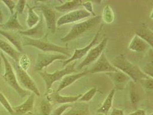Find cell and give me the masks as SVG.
Listing matches in <instances>:
<instances>
[{
    "label": "cell",
    "mask_w": 153,
    "mask_h": 115,
    "mask_svg": "<svg viewBox=\"0 0 153 115\" xmlns=\"http://www.w3.org/2000/svg\"><path fill=\"white\" fill-rule=\"evenodd\" d=\"M111 64L118 70L128 75L134 82H140L143 79L150 78L142 72L138 66L130 62L123 55L117 56L113 59Z\"/></svg>",
    "instance_id": "6da1fadb"
},
{
    "label": "cell",
    "mask_w": 153,
    "mask_h": 115,
    "mask_svg": "<svg viewBox=\"0 0 153 115\" xmlns=\"http://www.w3.org/2000/svg\"><path fill=\"white\" fill-rule=\"evenodd\" d=\"M101 20L100 16H96L87 20L75 24L67 35L61 39L62 42H67L76 39L84 33L97 27Z\"/></svg>",
    "instance_id": "7a4b0ae2"
},
{
    "label": "cell",
    "mask_w": 153,
    "mask_h": 115,
    "mask_svg": "<svg viewBox=\"0 0 153 115\" xmlns=\"http://www.w3.org/2000/svg\"><path fill=\"white\" fill-rule=\"evenodd\" d=\"M21 42L22 46H30L37 48L45 52H59L67 57H70L68 48L67 47L57 46L48 41L42 40L41 39H33L27 36H23Z\"/></svg>",
    "instance_id": "3957f363"
},
{
    "label": "cell",
    "mask_w": 153,
    "mask_h": 115,
    "mask_svg": "<svg viewBox=\"0 0 153 115\" xmlns=\"http://www.w3.org/2000/svg\"><path fill=\"white\" fill-rule=\"evenodd\" d=\"M1 57L5 64V74L3 75V78L7 84L11 86L21 98H24L30 94L31 93L30 91L24 89L19 85L14 73L13 66L3 53L1 54Z\"/></svg>",
    "instance_id": "277c9868"
},
{
    "label": "cell",
    "mask_w": 153,
    "mask_h": 115,
    "mask_svg": "<svg viewBox=\"0 0 153 115\" xmlns=\"http://www.w3.org/2000/svg\"><path fill=\"white\" fill-rule=\"evenodd\" d=\"M77 62H74L73 63H70L67 65L62 70H57L56 72L50 74L46 72H39V74L44 80L46 86V95L49 93V90L52 86V85L57 81L62 79L65 75L72 74L76 72L75 66Z\"/></svg>",
    "instance_id": "5b68a950"
},
{
    "label": "cell",
    "mask_w": 153,
    "mask_h": 115,
    "mask_svg": "<svg viewBox=\"0 0 153 115\" xmlns=\"http://www.w3.org/2000/svg\"><path fill=\"white\" fill-rule=\"evenodd\" d=\"M14 69L17 76L18 81L24 86L27 90L37 96H40V93L38 87L36 86L34 81L31 78L29 75L25 70L22 69L19 65L16 63H14Z\"/></svg>",
    "instance_id": "8992f818"
},
{
    "label": "cell",
    "mask_w": 153,
    "mask_h": 115,
    "mask_svg": "<svg viewBox=\"0 0 153 115\" xmlns=\"http://www.w3.org/2000/svg\"><path fill=\"white\" fill-rule=\"evenodd\" d=\"M92 14L85 9H77L69 12L60 17L56 21L57 27H60L64 24L73 23L75 22L87 19Z\"/></svg>",
    "instance_id": "52a82bcc"
},
{
    "label": "cell",
    "mask_w": 153,
    "mask_h": 115,
    "mask_svg": "<svg viewBox=\"0 0 153 115\" xmlns=\"http://www.w3.org/2000/svg\"><path fill=\"white\" fill-rule=\"evenodd\" d=\"M107 43V38L105 37L103 40L94 49H91L87 54V57L83 60L77 66V70H81L84 67L91 65L93 62L97 60L105 50Z\"/></svg>",
    "instance_id": "ba28073f"
},
{
    "label": "cell",
    "mask_w": 153,
    "mask_h": 115,
    "mask_svg": "<svg viewBox=\"0 0 153 115\" xmlns=\"http://www.w3.org/2000/svg\"><path fill=\"white\" fill-rule=\"evenodd\" d=\"M67 57H68L62 54H39L37 58L35 66V70L40 72L44 67H46L52 63L54 61L57 60L67 59Z\"/></svg>",
    "instance_id": "9c48e42d"
},
{
    "label": "cell",
    "mask_w": 153,
    "mask_h": 115,
    "mask_svg": "<svg viewBox=\"0 0 153 115\" xmlns=\"http://www.w3.org/2000/svg\"><path fill=\"white\" fill-rule=\"evenodd\" d=\"M118 70L112 65L111 62H110L105 52H103L96 62L92 65L90 69L88 70V72L95 74L103 72H115Z\"/></svg>",
    "instance_id": "30bf717a"
},
{
    "label": "cell",
    "mask_w": 153,
    "mask_h": 115,
    "mask_svg": "<svg viewBox=\"0 0 153 115\" xmlns=\"http://www.w3.org/2000/svg\"><path fill=\"white\" fill-rule=\"evenodd\" d=\"M102 25L100 27V28L97 31V33L96 34L94 38L93 39V40L91 42V43L88 45H87L86 47H84L83 49H76L75 52H74V54L72 55V56L70 58V59H66V60L64 61L63 62V67H64V66L70 64V63H71V62H72L74 60H79V59L82 58L86 54H87L88 52H89V51L90 50L91 48L95 45V44L97 42L99 36V34H100V30L102 29Z\"/></svg>",
    "instance_id": "8fae6325"
},
{
    "label": "cell",
    "mask_w": 153,
    "mask_h": 115,
    "mask_svg": "<svg viewBox=\"0 0 153 115\" xmlns=\"http://www.w3.org/2000/svg\"><path fill=\"white\" fill-rule=\"evenodd\" d=\"M41 9L47 28L51 32L54 34L56 32L57 27L56 13L55 11L51 7L45 5H41Z\"/></svg>",
    "instance_id": "7c38bea8"
},
{
    "label": "cell",
    "mask_w": 153,
    "mask_h": 115,
    "mask_svg": "<svg viewBox=\"0 0 153 115\" xmlns=\"http://www.w3.org/2000/svg\"><path fill=\"white\" fill-rule=\"evenodd\" d=\"M44 20L42 16H41L39 22L35 27L26 31H20L19 33L24 36L33 39H40L44 35Z\"/></svg>",
    "instance_id": "4fadbf2b"
},
{
    "label": "cell",
    "mask_w": 153,
    "mask_h": 115,
    "mask_svg": "<svg viewBox=\"0 0 153 115\" xmlns=\"http://www.w3.org/2000/svg\"><path fill=\"white\" fill-rule=\"evenodd\" d=\"M88 73H89L88 70L87 69H85L83 72L74 74H69L64 76L62 80V82L60 84V85L57 90H56V93H59L65 87L72 85L74 82H76L77 80L85 76Z\"/></svg>",
    "instance_id": "5bb4252c"
},
{
    "label": "cell",
    "mask_w": 153,
    "mask_h": 115,
    "mask_svg": "<svg viewBox=\"0 0 153 115\" xmlns=\"http://www.w3.org/2000/svg\"><path fill=\"white\" fill-rule=\"evenodd\" d=\"M149 47L150 46L148 43H146L139 36L135 35L129 43L128 49L129 50L132 51L133 52L140 53L145 52Z\"/></svg>",
    "instance_id": "9a60e30c"
},
{
    "label": "cell",
    "mask_w": 153,
    "mask_h": 115,
    "mask_svg": "<svg viewBox=\"0 0 153 115\" xmlns=\"http://www.w3.org/2000/svg\"><path fill=\"white\" fill-rule=\"evenodd\" d=\"M35 94L31 93L28 99L20 105L14 107V114L17 115H24L33 111L35 105Z\"/></svg>",
    "instance_id": "2e32d148"
},
{
    "label": "cell",
    "mask_w": 153,
    "mask_h": 115,
    "mask_svg": "<svg viewBox=\"0 0 153 115\" xmlns=\"http://www.w3.org/2000/svg\"><path fill=\"white\" fill-rule=\"evenodd\" d=\"M107 75L111 79L117 89H122V87L131 79L128 75L120 70L117 72H107Z\"/></svg>",
    "instance_id": "e0dca14e"
},
{
    "label": "cell",
    "mask_w": 153,
    "mask_h": 115,
    "mask_svg": "<svg viewBox=\"0 0 153 115\" xmlns=\"http://www.w3.org/2000/svg\"><path fill=\"white\" fill-rule=\"evenodd\" d=\"M0 34L6 37L14 46L19 52L22 51V46L21 39L17 34L12 31L0 30Z\"/></svg>",
    "instance_id": "ac0fdd59"
},
{
    "label": "cell",
    "mask_w": 153,
    "mask_h": 115,
    "mask_svg": "<svg viewBox=\"0 0 153 115\" xmlns=\"http://www.w3.org/2000/svg\"><path fill=\"white\" fill-rule=\"evenodd\" d=\"M135 35L148 43L152 48L153 44V32L145 24H143L135 32Z\"/></svg>",
    "instance_id": "d6986e66"
},
{
    "label": "cell",
    "mask_w": 153,
    "mask_h": 115,
    "mask_svg": "<svg viewBox=\"0 0 153 115\" xmlns=\"http://www.w3.org/2000/svg\"><path fill=\"white\" fill-rule=\"evenodd\" d=\"M0 49L12 58L15 62H19L20 59V52L14 49L9 43L2 39H0Z\"/></svg>",
    "instance_id": "ffe728a7"
},
{
    "label": "cell",
    "mask_w": 153,
    "mask_h": 115,
    "mask_svg": "<svg viewBox=\"0 0 153 115\" xmlns=\"http://www.w3.org/2000/svg\"><path fill=\"white\" fill-rule=\"evenodd\" d=\"M63 115H90V112L88 105L79 104L72 106L71 109Z\"/></svg>",
    "instance_id": "44dd1931"
},
{
    "label": "cell",
    "mask_w": 153,
    "mask_h": 115,
    "mask_svg": "<svg viewBox=\"0 0 153 115\" xmlns=\"http://www.w3.org/2000/svg\"><path fill=\"white\" fill-rule=\"evenodd\" d=\"M115 93V89H113L110 92V93L108 94L106 99H105L102 105L97 110V114H101L105 115L108 113L112 105V101H113Z\"/></svg>",
    "instance_id": "7402d4cb"
},
{
    "label": "cell",
    "mask_w": 153,
    "mask_h": 115,
    "mask_svg": "<svg viewBox=\"0 0 153 115\" xmlns=\"http://www.w3.org/2000/svg\"><path fill=\"white\" fill-rule=\"evenodd\" d=\"M17 14V12H15L14 14H12L9 20L3 25L2 27H4L5 29H17L19 30V31H22L24 29V27L21 25L20 22H19Z\"/></svg>",
    "instance_id": "603a6c76"
},
{
    "label": "cell",
    "mask_w": 153,
    "mask_h": 115,
    "mask_svg": "<svg viewBox=\"0 0 153 115\" xmlns=\"http://www.w3.org/2000/svg\"><path fill=\"white\" fill-rule=\"evenodd\" d=\"M82 3H83V1L81 0L69 1L65 2L60 6L55 7V9L56 10L60 12H71L72 9H75V7H77L79 6H82Z\"/></svg>",
    "instance_id": "cb8c5ba5"
},
{
    "label": "cell",
    "mask_w": 153,
    "mask_h": 115,
    "mask_svg": "<svg viewBox=\"0 0 153 115\" xmlns=\"http://www.w3.org/2000/svg\"><path fill=\"white\" fill-rule=\"evenodd\" d=\"M27 7H28V14L27 24L29 28H32L39 22L40 18L34 11V9L36 7H30L28 5H27Z\"/></svg>",
    "instance_id": "d4e9b609"
},
{
    "label": "cell",
    "mask_w": 153,
    "mask_h": 115,
    "mask_svg": "<svg viewBox=\"0 0 153 115\" xmlns=\"http://www.w3.org/2000/svg\"><path fill=\"white\" fill-rule=\"evenodd\" d=\"M82 94H78L75 96H63L58 94H55L53 95V99L57 102L59 104H68L75 102L81 97Z\"/></svg>",
    "instance_id": "484cf974"
},
{
    "label": "cell",
    "mask_w": 153,
    "mask_h": 115,
    "mask_svg": "<svg viewBox=\"0 0 153 115\" xmlns=\"http://www.w3.org/2000/svg\"><path fill=\"white\" fill-rule=\"evenodd\" d=\"M130 99L131 104L134 107H136L139 102L140 98L139 95L137 93L136 87L134 85V82L131 81L130 84Z\"/></svg>",
    "instance_id": "4316f807"
},
{
    "label": "cell",
    "mask_w": 153,
    "mask_h": 115,
    "mask_svg": "<svg viewBox=\"0 0 153 115\" xmlns=\"http://www.w3.org/2000/svg\"><path fill=\"white\" fill-rule=\"evenodd\" d=\"M104 22L107 24H110L114 22L115 17L113 10L110 5H107L105 7L103 12L102 18Z\"/></svg>",
    "instance_id": "83f0119b"
},
{
    "label": "cell",
    "mask_w": 153,
    "mask_h": 115,
    "mask_svg": "<svg viewBox=\"0 0 153 115\" xmlns=\"http://www.w3.org/2000/svg\"><path fill=\"white\" fill-rule=\"evenodd\" d=\"M97 91V88L96 87H94L90 89L88 91H87L85 93L82 94V96L78 100V101L80 102H84L90 101L94 97Z\"/></svg>",
    "instance_id": "f1b7e54d"
},
{
    "label": "cell",
    "mask_w": 153,
    "mask_h": 115,
    "mask_svg": "<svg viewBox=\"0 0 153 115\" xmlns=\"http://www.w3.org/2000/svg\"><path fill=\"white\" fill-rule=\"evenodd\" d=\"M41 115H50L51 113V104L49 100L42 101L40 104Z\"/></svg>",
    "instance_id": "f546056e"
},
{
    "label": "cell",
    "mask_w": 153,
    "mask_h": 115,
    "mask_svg": "<svg viewBox=\"0 0 153 115\" xmlns=\"http://www.w3.org/2000/svg\"><path fill=\"white\" fill-rule=\"evenodd\" d=\"M0 104L3 106L7 112H9L11 115H13L14 114V110L11 107L9 101H7V98L4 96V95L0 92Z\"/></svg>",
    "instance_id": "4dcf8cb0"
},
{
    "label": "cell",
    "mask_w": 153,
    "mask_h": 115,
    "mask_svg": "<svg viewBox=\"0 0 153 115\" xmlns=\"http://www.w3.org/2000/svg\"><path fill=\"white\" fill-rule=\"evenodd\" d=\"M72 105L70 104H64L61 106L59 107L54 110L53 112V115H63L65 111L72 107Z\"/></svg>",
    "instance_id": "1f68e13d"
},
{
    "label": "cell",
    "mask_w": 153,
    "mask_h": 115,
    "mask_svg": "<svg viewBox=\"0 0 153 115\" xmlns=\"http://www.w3.org/2000/svg\"><path fill=\"white\" fill-rule=\"evenodd\" d=\"M19 62V66L22 69L26 71L30 65V59L27 55H24L22 57L20 58Z\"/></svg>",
    "instance_id": "d6a6232c"
},
{
    "label": "cell",
    "mask_w": 153,
    "mask_h": 115,
    "mask_svg": "<svg viewBox=\"0 0 153 115\" xmlns=\"http://www.w3.org/2000/svg\"><path fill=\"white\" fill-rule=\"evenodd\" d=\"M141 84L144 86L147 90L152 91L153 88V78L150 77L147 79H143L140 82Z\"/></svg>",
    "instance_id": "836d02e7"
},
{
    "label": "cell",
    "mask_w": 153,
    "mask_h": 115,
    "mask_svg": "<svg viewBox=\"0 0 153 115\" xmlns=\"http://www.w3.org/2000/svg\"><path fill=\"white\" fill-rule=\"evenodd\" d=\"M26 4V1L25 0H20L18 1L17 4L16 5V12L17 14H22L24 10L25 6Z\"/></svg>",
    "instance_id": "e575fe53"
},
{
    "label": "cell",
    "mask_w": 153,
    "mask_h": 115,
    "mask_svg": "<svg viewBox=\"0 0 153 115\" xmlns=\"http://www.w3.org/2000/svg\"><path fill=\"white\" fill-rule=\"evenodd\" d=\"M82 5L83 6L85 10H87V12L90 13L91 14L93 15L94 16H96V14L95 13V12L94 11V9H93L92 4L91 1H87V2H83Z\"/></svg>",
    "instance_id": "d590c367"
},
{
    "label": "cell",
    "mask_w": 153,
    "mask_h": 115,
    "mask_svg": "<svg viewBox=\"0 0 153 115\" xmlns=\"http://www.w3.org/2000/svg\"><path fill=\"white\" fill-rule=\"evenodd\" d=\"M2 2H4V3L9 9L12 15L14 14V8L16 7V4L14 1H13L12 0H3Z\"/></svg>",
    "instance_id": "8d00e7d4"
},
{
    "label": "cell",
    "mask_w": 153,
    "mask_h": 115,
    "mask_svg": "<svg viewBox=\"0 0 153 115\" xmlns=\"http://www.w3.org/2000/svg\"><path fill=\"white\" fill-rule=\"evenodd\" d=\"M110 115H124V112L122 109L113 108L112 111Z\"/></svg>",
    "instance_id": "74e56055"
},
{
    "label": "cell",
    "mask_w": 153,
    "mask_h": 115,
    "mask_svg": "<svg viewBox=\"0 0 153 115\" xmlns=\"http://www.w3.org/2000/svg\"><path fill=\"white\" fill-rule=\"evenodd\" d=\"M128 115H146V112L143 109H138Z\"/></svg>",
    "instance_id": "f35d334b"
},
{
    "label": "cell",
    "mask_w": 153,
    "mask_h": 115,
    "mask_svg": "<svg viewBox=\"0 0 153 115\" xmlns=\"http://www.w3.org/2000/svg\"><path fill=\"white\" fill-rule=\"evenodd\" d=\"M3 22V14H2V12L0 9V24H2Z\"/></svg>",
    "instance_id": "ab89813d"
},
{
    "label": "cell",
    "mask_w": 153,
    "mask_h": 115,
    "mask_svg": "<svg viewBox=\"0 0 153 115\" xmlns=\"http://www.w3.org/2000/svg\"><path fill=\"white\" fill-rule=\"evenodd\" d=\"M2 58L0 57V75L1 74V72H2Z\"/></svg>",
    "instance_id": "60d3db41"
},
{
    "label": "cell",
    "mask_w": 153,
    "mask_h": 115,
    "mask_svg": "<svg viewBox=\"0 0 153 115\" xmlns=\"http://www.w3.org/2000/svg\"><path fill=\"white\" fill-rule=\"evenodd\" d=\"M3 25H4V24H0V27H3Z\"/></svg>",
    "instance_id": "b9f144b4"
},
{
    "label": "cell",
    "mask_w": 153,
    "mask_h": 115,
    "mask_svg": "<svg viewBox=\"0 0 153 115\" xmlns=\"http://www.w3.org/2000/svg\"><path fill=\"white\" fill-rule=\"evenodd\" d=\"M103 115V114H97V115Z\"/></svg>",
    "instance_id": "7bdbcfd3"
},
{
    "label": "cell",
    "mask_w": 153,
    "mask_h": 115,
    "mask_svg": "<svg viewBox=\"0 0 153 115\" xmlns=\"http://www.w3.org/2000/svg\"><path fill=\"white\" fill-rule=\"evenodd\" d=\"M153 115V114H151V115Z\"/></svg>",
    "instance_id": "ee69618b"
}]
</instances>
